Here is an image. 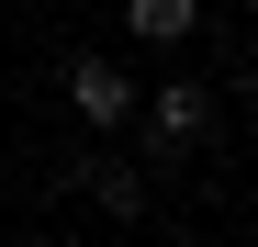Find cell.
I'll return each instance as SVG.
<instances>
[{
  "label": "cell",
  "mask_w": 258,
  "mask_h": 247,
  "mask_svg": "<svg viewBox=\"0 0 258 247\" xmlns=\"http://www.w3.org/2000/svg\"><path fill=\"white\" fill-rule=\"evenodd\" d=\"M68 101H79V124H90V135H112V124H135V79H123L112 56H68Z\"/></svg>",
  "instance_id": "6da1fadb"
},
{
  "label": "cell",
  "mask_w": 258,
  "mask_h": 247,
  "mask_svg": "<svg viewBox=\"0 0 258 247\" xmlns=\"http://www.w3.org/2000/svg\"><path fill=\"white\" fill-rule=\"evenodd\" d=\"M135 112H146V135H157V146H191V135H213V90H191V79L146 90Z\"/></svg>",
  "instance_id": "7a4b0ae2"
},
{
  "label": "cell",
  "mask_w": 258,
  "mask_h": 247,
  "mask_svg": "<svg viewBox=\"0 0 258 247\" xmlns=\"http://www.w3.org/2000/svg\"><path fill=\"white\" fill-rule=\"evenodd\" d=\"M79 180H90V202H101L112 225H135V214H146V169H123V157L90 146V157H79Z\"/></svg>",
  "instance_id": "3957f363"
},
{
  "label": "cell",
  "mask_w": 258,
  "mask_h": 247,
  "mask_svg": "<svg viewBox=\"0 0 258 247\" xmlns=\"http://www.w3.org/2000/svg\"><path fill=\"white\" fill-rule=\"evenodd\" d=\"M123 23H135L146 45H191V23H202V0H135Z\"/></svg>",
  "instance_id": "277c9868"
}]
</instances>
